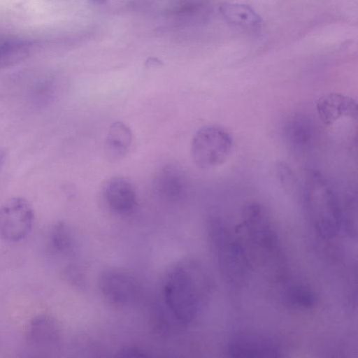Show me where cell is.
<instances>
[{
	"instance_id": "cell-1",
	"label": "cell",
	"mask_w": 358,
	"mask_h": 358,
	"mask_svg": "<svg viewBox=\"0 0 358 358\" xmlns=\"http://www.w3.org/2000/svg\"><path fill=\"white\" fill-rule=\"evenodd\" d=\"M303 201L308 219L320 238L327 241L336 238L343 229V207L319 172L312 171L307 176Z\"/></svg>"
},
{
	"instance_id": "cell-2",
	"label": "cell",
	"mask_w": 358,
	"mask_h": 358,
	"mask_svg": "<svg viewBox=\"0 0 358 358\" xmlns=\"http://www.w3.org/2000/svg\"><path fill=\"white\" fill-rule=\"evenodd\" d=\"M197 274L192 263L183 262L171 268L164 280L165 304L180 324H189L199 311L201 294Z\"/></svg>"
},
{
	"instance_id": "cell-3",
	"label": "cell",
	"mask_w": 358,
	"mask_h": 358,
	"mask_svg": "<svg viewBox=\"0 0 358 358\" xmlns=\"http://www.w3.org/2000/svg\"><path fill=\"white\" fill-rule=\"evenodd\" d=\"M243 224L250 245L264 266L277 277L285 271V257L278 236L265 210L257 203L247 205Z\"/></svg>"
},
{
	"instance_id": "cell-4",
	"label": "cell",
	"mask_w": 358,
	"mask_h": 358,
	"mask_svg": "<svg viewBox=\"0 0 358 358\" xmlns=\"http://www.w3.org/2000/svg\"><path fill=\"white\" fill-rule=\"evenodd\" d=\"M208 234L211 246L224 278L231 285L241 287L250 278V265L241 243L220 219L209 223Z\"/></svg>"
},
{
	"instance_id": "cell-5",
	"label": "cell",
	"mask_w": 358,
	"mask_h": 358,
	"mask_svg": "<svg viewBox=\"0 0 358 358\" xmlns=\"http://www.w3.org/2000/svg\"><path fill=\"white\" fill-rule=\"evenodd\" d=\"M233 148V138L224 127L206 125L194 135L191 143V155L200 169H210L224 164Z\"/></svg>"
},
{
	"instance_id": "cell-6",
	"label": "cell",
	"mask_w": 358,
	"mask_h": 358,
	"mask_svg": "<svg viewBox=\"0 0 358 358\" xmlns=\"http://www.w3.org/2000/svg\"><path fill=\"white\" fill-rule=\"evenodd\" d=\"M34 222V208L24 198H10L0 206V236L3 240H23L31 231Z\"/></svg>"
},
{
	"instance_id": "cell-7",
	"label": "cell",
	"mask_w": 358,
	"mask_h": 358,
	"mask_svg": "<svg viewBox=\"0 0 358 358\" xmlns=\"http://www.w3.org/2000/svg\"><path fill=\"white\" fill-rule=\"evenodd\" d=\"M99 287L104 298L117 306H128L138 295V285L135 277L120 268L104 270L99 278Z\"/></svg>"
},
{
	"instance_id": "cell-8",
	"label": "cell",
	"mask_w": 358,
	"mask_h": 358,
	"mask_svg": "<svg viewBox=\"0 0 358 358\" xmlns=\"http://www.w3.org/2000/svg\"><path fill=\"white\" fill-rule=\"evenodd\" d=\"M227 353L235 357H277L280 356L281 350L269 337L244 334L234 336L229 342Z\"/></svg>"
},
{
	"instance_id": "cell-9",
	"label": "cell",
	"mask_w": 358,
	"mask_h": 358,
	"mask_svg": "<svg viewBox=\"0 0 358 358\" xmlns=\"http://www.w3.org/2000/svg\"><path fill=\"white\" fill-rule=\"evenodd\" d=\"M317 114L327 125H330L343 117L357 118V103L352 97L341 93H328L316 103Z\"/></svg>"
},
{
	"instance_id": "cell-10",
	"label": "cell",
	"mask_w": 358,
	"mask_h": 358,
	"mask_svg": "<svg viewBox=\"0 0 358 358\" xmlns=\"http://www.w3.org/2000/svg\"><path fill=\"white\" fill-rule=\"evenodd\" d=\"M103 196L109 208L118 213L131 212L136 206V194L131 183L122 177H114L106 182Z\"/></svg>"
},
{
	"instance_id": "cell-11",
	"label": "cell",
	"mask_w": 358,
	"mask_h": 358,
	"mask_svg": "<svg viewBox=\"0 0 358 358\" xmlns=\"http://www.w3.org/2000/svg\"><path fill=\"white\" fill-rule=\"evenodd\" d=\"M59 338V326L52 317L41 315L31 321L28 329V340L38 350L48 352L57 345Z\"/></svg>"
},
{
	"instance_id": "cell-12",
	"label": "cell",
	"mask_w": 358,
	"mask_h": 358,
	"mask_svg": "<svg viewBox=\"0 0 358 358\" xmlns=\"http://www.w3.org/2000/svg\"><path fill=\"white\" fill-rule=\"evenodd\" d=\"M152 187L162 197L176 199L185 192L186 179L182 170L174 165H166L155 174Z\"/></svg>"
},
{
	"instance_id": "cell-13",
	"label": "cell",
	"mask_w": 358,
	"mask_h": 358,
	"mask_svg": "<svg viewBox=\"0 0 358 358\" xmlns=\"http://www.w3.org/2000/svg\"><path fill=\"white\" fill-rule=\"evenodd\" d=\"M33 43L27 38L0 33V69L15 66L31 53Z\"/></svg>"
},
{
	"instance_id": "cell-14",
	"label": "cell",
	"mask_w": 358,
	"mask_h": 358,
	"mask_svg": "<svg viewBox=\"0 0 358 358\" xmlns=\"http://www.w3.org/2000/svg\"><path fill=\"white\" fill-rule=\"evenodd\" d=\"M131 141L130 128L122 122H113L109 127L105 143L109 159L115 161L123 158L129 150Z\"/></svg>"
},
{
	"instance_id": "cell-15",
	"label": "cell",
	"mask_w": 358,
	"mask_h": 358,
	"mask_svg": "<svg viewBox=\"0 0 358 358\" xmlns=\"http://www.w3.org/2000/svg\"><path fill=\"white\" fill-rule=\"evenodd\" d=\"M313 135L311 123L303 117H294L286 126L285 136L287 143L296 152H301L309 148Z\"/></svg>"
},
{
	"instance_id": "cell-16",
	"label": "cell",
	"mask_w": 358,
	"mask_h": 358,
	"mask_svg": "<svg viewBox=\"0 0 358 358\" xmlns=\"http://www.w3.org/2000/svg\"><path fill=\"white\" fill-rule=\"evenodd\" d=\"M220 11L227 22L234 25L254 28L261 22L259 15L248 5L227 3L220 6Z\"/></svg>"
},
{
	"instance_id": "cell-17",
	"label": "cell",
	"mask_w": 358,
	"mask_h": 358,
	"mask_svg": "<svg viewBox=\"0 0 358 358\" xmlns=\"http://www.w3.org/2000/svg\"><path fill=\"white\" fill-rule=\"evenodd\" d=\"M285 301L292 307L309 308L315 302L313 291L304 285H296L289 287L285 294Z\"/></svg>"
},
{
	"instance_id": "cell-18",
	"label": "cell",
	"mask_w": 358,
	"mask_h": 358,
	"mask_svg": "<svg viewBox=\"0 0 358 358\" xmlns=\"http://www.w3.org/2000/svg\"><path fill=\"white\" fill-rule=\"evenodd\" d=\"M73 238L69 228L64 223H57L50 234V245L54 250L66 252L70 250Z\"/></svg>"
},
{
	"instance_id": "cell-19",
	"label": "cell",
	"mask_w": 358,
	"mask_h": 358,
	"mask_svg": "<svg viewBox=\"0 0 358 358\" xmlns=\"http://www.w3.org/2000/svg\"><path fill=\"white\" fill-rule=\"evenodd\" d=\"M92 3L96 4V5H102L105 4L108 0H88Z\"/></svg>"
}]
</instances>
